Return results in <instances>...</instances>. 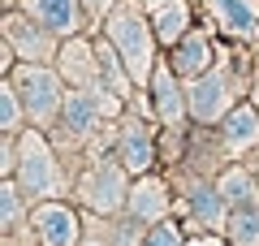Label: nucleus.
<instances>
[{"label": "nucleus", "mask_w": 259, "mask_h": 246, "mask_svg": "<svg viewBox=\"0 0 259 246\" xmlns=\"http://www.w3.org/2000/svg\"><path fill=\"white\" fill-rule=\"evenodd\" d=\"M221 194L229 208H250L255 203V177L242 173V169H229V173L221 177Z\"/></svg>", "instance_id": "obj_20"}, {"label": "nucleus", "mask_w": 259, "mask_h": 246, "mask_svg": "<svg viewBox=\"0 0 259 246\" xmlns=\"http://www.w3.org/2000/svg\"><path fill=\"white\" fill-rule=\"evenodd\" d=\"M139 225L143 220H134V216L125 225H117V246H139Z\"/></svg>", "instance_id": "obj_24"}, {"label": "nucleus", "mask_w": 259, "mask_h": 246, "mask_svg": "<svg viewBox=\"0 0 259 246\" xmlns=\"http://www.w3.org/2000/svg\"><path fill=\"white\" fill-rule=\"evenodd\" d=\"M151 100H156V112H160L164 126H182L186 100H182V91H177V69H173V61H168V65H156V73H151Z\"/></svg>", "instance_id": "obj_10"}, {"label": "nucleus", "mask_w": 259, "mask_h": 246, "mask_svg": "<svg viewBox=\"0 0 259 246\" xmlns=\"http://www.w3.org/2000/svg\"><path fill=\"white\" fill-rule=\"evenodd\" d=\"M18 5H22L35 22H44L52 35H78L82 22H87L82 0H18Z\"/></svg>", "instance_id": "obj_7"}, {"label": "nucleus", "mask_w": 259, "mask_h": 246, "mask_svg": "<svg viewBox=\"0 0 259 246\" xmlns=\"http://www.w3.org/2000/svg\"><path fill=\"white\" fill-rule=\"evenodd\" d=\"M229 242L233 246H259V208H233L229 216Z\"/></svg>", "instance_id": "obj_19"}, {"label": "nucleus", "mask_w": 259, "mask_h": 246, "mask_svg": "<svg viewBox=\"0 0 259 246\" xmlns=\"http://www.w3.org/2000/svg\"><path fill=\"white\" fill-rule=\"evenodd\" d=\"M35 233L44 246H78V212L65 203H39L35 208Z\"/></svg>", "instance_id": "obj_6"}, {"label": "nucleus", "mask_w": 259, "mask_h": 246, "mask_svg": "<svg viewBox=\"0 0 259 246\" xmlns=\"http://www.w3.org/2000/svg\"><path fill=\"white\" fill-rule=\"evenodd\" d=\"M216 9L225 13V22H229L233 35L250 39L259 30V18H255V5H250V0H216Z\"/></svg>", "instance_id": "obj_18"}, {"label": "nucleus", "mask_w": 259, "mask_h": 246, "mask_svg": "<svg viewBox=\"0 0 259 246\" xmlns=\"http://www.w3.org/2000/svg\"><path fill=\"white\" fill-rule=\"evenodd\" d=\"M117 160L125 164L130 173H147L156 164V147H151V130L143 121H125L121 130V143H117Z\"/></svg>", "instance_id": "obj_11"}, {"label": "nucleus", "mask_w": 259, "mask_h": 246, "mask_svg": "<svg viewBox=\"0 0 259 246\" xmlns=\"http://www.w3.org/2000/svg\"><path fill=\"white\" fill-rule=\"evenodd\" d=\"M143 246H186V242H182V229L173 220H156V229L143 237Z\"/></svg>", "instance_id": "obj_23"}, {"label": "nucleus", "mask_w": 259, "mask_h": 246, "mask_svg": "<svg viewBox=\"0 0 259 246\" xmlns=\"http://www.w3.org/2000/svg\"><path fill=\"white\" fill-rule=\"evenodd\" d=\"M130 216L134 220H164V212H168V194H164V182H156V177H143L134 190H130Z\"/></svg>", "instance_id": "obj_13"}, {"label": "nucleus", "mask_w": 259, "mask_h": 246, "mask_svg": "<svg viewBox=\"0 0 259 246\" xmlns=\"http://www.w3.org/2000/svg\"><path fill=\"white\" fill-rule=\"evenodd\" d=\"M194 246H221V242H207V237H203V242H194Z\"/></svg>", "instance_id": "obj_25"}, {"label": "nucleus", "mask_w": 259, "mask_h": 246, "mask_svg": "<svg viewBox=\"0 0 259 246\" xmlns=\"http://www.w3.org/2000/svg\"><path fill=\"white\" fill-rule=\"evenodd\" d=\"M229 100H233V91H229L225 73H199V82L190 87V117L212 126L221 112H229Z\"/></svg>", "instance_id": "obj_8"}, {"label": "nucleus", "mask_w": 259, "mask_h": 246, "mask_svg": "<svg viewBox=\"0 0 259 246\" xmlns=\"http://www.w3.org/2000/svg\"><path fill=\"white\" fill-rule=\"evenodd\" d=\"M22 186H13V182H5L0 186V220H5V229H18V216H22Z\"/></svg>", "instance_id": "obj_22"}, {"label": "nucleus", "mask_w": 259, "mask_h": 246, "mask_svg": "<svg viewBox=\"0 0 259 246\" xmlns=\"http://www.w3.org/2000/svg\"><path fill=\"white\" fill-rule=\"evenodd\" d=\"M13 87H18L22 104H26V112H30L35 121H48V117L56 112V104L65 100L56 73L44 69V65H22V69L13 73Z\"/></svg>", "instance_id": "obj_4"}, {"label": "nucleus", "mask_w": 259, "mask_h": 246, "mask_svg": "<svg viewBox=\"0 0 259 246\" xmlns=\"http://www.w3.org/2000/svg\"><path fill=\"white\" fill-rule=\"evenodd\" d=\"M5 35H9V48L18 56H26V61H44V56L52 52V30H48L44 22H35L26 9L5 18Z\"/></svg>", "instance_id": "obj_5"}, {"label": "nucleus", "mask_w": 259, "mask_h": 246, "mask_svg": "<svg viewBox=\"0 0 259 246\" xmlns=\"http://www.w3.org/2000/svg\"><path fill=\"white\" fill-rule=\"evenodd\" d=\"M151 22L143 18V9L134 5V0H125V5H117V9L108 13V39L117 44L121 61H125V69L134 73V78H147L151 73V61H156V39L151 35Z\"/></svg>", "instance_id": "obj_1"}, {"label": "nucleus", "mask_w": 259, "mask_h": 246, "mask_svg": "<svg viewBox=\"0 0 259 246\" xmlns=\"http://www.w3.org/2000/svg\"><path fill=\"white\" fill-rule=\"evenodd\" d=\"M100 108H104V95H95V87H69L61 100V117L78 138L100 126Z\"/></svg>", "instance_id": "obj_9"}, {"label": "nucleus", "mask_w": 259, "mask_h": 246, "mask_svg": "<svg viewBox=\"0 0 259 246\" xmlns=\"http://www.w3.org/2000/svg\"><path fill=\"white\" fill-rule=\"evenodd\" d=\"M207 61H212V44H207V35H199V30H190V35L177 44V52H173V69L177 73H203Z\"/></svg>", "instance_id": "obj_16"}, {"label": "nucleus", "mask_w": 259, "mask_h": 246, "mask_svg": "<svg viewBox=\"0 0 259 246\" xmlns=\"http://www.w3.org/2000/svg\"><path fill=\"white\" fill-rule=\"evenodd\" d=\"M95 61H100V69H95V73H100L104 91L117 95V100H125V95H130V78H134V73L125 69V61H121L117 44H112V39L104 44V39H100V44H95Z\"/></svg>", "instance_id": "obj_12"}, {"label": "nucleus", "mask_w": 259, "mask_h": 246, "mask_svg": "<svg viewBox=\"0 0 259 246\" xmlns=\"http://www.w3.org/2000/svg\"><path fill=\"white\" fill-rule=\"evenodd\" d=\"M82 199L87 208H95L100 216H112V212H121L130 203V190H125V164L121 160H100L87 173L82 182Z\"/></svg>", "instance_id": "obj_3"}, {"label": "nucleus", "mask_w": 259, "mask_h": 246, "mask_svg": "<svg viewBox=\"0 0 259 246\" xmlns=\"http://www.w3.org/2000/svg\"><path fill=\"white\" fill-rule=\"evenodd\" d=\"M22 108H26V104H22L18 87H13V82H5V87H0V130H5V134H18Z\"/></svg>", "instance_id": "obj_21"}, {"label": "nucleus", "mask_w": 259, "mask_h": 246, "mask_svg": "<svg viewBox=\"0 0 259 246\" xmlns=\"http://www.w3.org/2000/svg\"><path fill=\"white\" fill-rule=\"evenodd\" d=\"M18 186L26 190V199H48L61 190V173H56V155L39 134H26L18 143V169H13Z\"/></svg>", "instance_id": "obj_2"}, {"label": "nucleus", "mask_w": 259, "mask_h": 246, "mask_svg": "<svg viewBox=\"0 0 259 246\" xmlns=\"http://www.w3.org/2000/svg\"><path fill=\"white\" fill-rule=\"evenodd\" d=\"M190 208H194V216H199V225H207V229H221L225 225V194H221V186H207V182H199L194 186V194H190Z\"/></svg>", "instance_id": "obj_17"}, {"label": "nucleus", "mask_w": 259, "mask_h": 246, "mask_svg": "<svg viewBox=\"0 0 259 246\" xmlns=\"http://www.w3.org/2000/svg\"><path fill=\"white\" fill-rule=\"evenodd\" d=\"M225 143L238 151V147H255L259 143V112L250 108V104H242V108H229V117H225L221 126Z\"/></svg>", "instance_id": "obj_15"}, {"label": "nucleus", "mask_w": 259, "mask_h": 246, "mask_svg": "<svg viewBox=\"0 0 259 246\" xmlns=\"http://www.w3.org/2000/svg\"><path fill=\"white\" fill-rule=\"evenodd\" d=\"M156 35L160 44H182L186 35H190V9H186V0H156Z\"/></svg>", "instance_id": "obj_14"}, {"label": "nucleus", "mask_w": 259, "mask_h": 246, "mask_svg": "<svg viewBox=\"0 0 259 246\" xmlns=\"http://www.w3.org/2000/svg\"><path fill=\"white\" fill-rule=\"evenodd\" d=\"M87 246H100V242H87Z\"/></svg>", "instance_id": "obj_26"}]
</instances>
